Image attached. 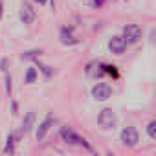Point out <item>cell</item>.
I'll list each match as a JSON object with an SVG mask.
<instances>
[{"label":"cell","mask_w":156,"mask_h":156,"mask_svg":"<svg viewBox=\"0 0 156 156\" xmlns=\"http://www.w3.org/2000/svg\"><path fill=\"white\" fill-rule=\"evenodd\" d=\"M2 15H4V2L0 0V19H2Z\"/></svg>","instance_id":"obj_23"},{"label":"cell","mask_w":156,"mask_h":156,"mask_svg":"<svg viewBox=\"0 0 156 156\" xmlns=\"http://www.w3.org/2000/svg\"><path fill=\"white\" fill-rule=\"evenodd\" d=\"M127 41L123 39V35H114V37H110V41H108V50H110V53H114V55H123L125 53V50H127Z\"/></svg>","instance_id":"obj_8"},{"label":"cell","mask_w":156,"mask_h":156,"mask_svg":"<svg viewBox=\"0 0 156 156\" xmlns=\"http://www.w3.org/2000/svg\"><path fill=\"white\" fill-rule=\"evenodd\" d=\"M59 41H61V44H64V46H73V44H79V39H77L75 35H73V28L70 26H62L61 30H59Z\"/></svg>","instance_id":"obj_9"},{"label":"cell","mask_w":156,"mask_h":156,"mask_svg":"<svg viewBox=\"0 0 156 156\" xmlns=\"http://www.w3.org/2000/svg\"><path fill=\"white\" fill-rule=\"evenodd\" d=\"M85 72H87L88 77H94V79H101V77L107 75L105 62H101V61H92V62H88L87 68H85Z\"/></svg>","instance_id":"obj_6"},{"label":"cell","mask_w":156,"mask_h":156,"mask_svg":"<svg viewBox=\"0 0 156 156\" xmlns=\"http://www.w3.org/2000/svg\"><path fill=\"white\" fill-rule=\"evenodd\" d=\"M90 94L96 101H108L112 98V87L108 83H96L92 87Z\"/></svg>","instance_id":"obj_5"},{"label":"cell","mask_w":156,"mask_h":156,"mask_svg":"<svg viewBox=\"0 0 156 156\" xmlns=\"http://www.w3.org/2000/svg\"><path fill=\"white\" fill-rule=\"evenodd\" d=\"M145 130H147V136H149L152 141H156V119L149 121L147 127H145Z\"/></svg>","instance_id":"obj_16"},{"label":"cell","mask_w":156,"mask_h":156,"mask_svg":"<svg viewBox=\"0 0 156 156\" xmlns=\"http://www.w3.org/2000/svg\"><path fill=\"white\" fill-rule=\"evenodd\" d=\"M53 125V116L51 114H48L41 123H39V127H37V132H35V138L39 140V141H42L44 138H46V134H48V130H50V127Z\"/></svg>","instance_id":"obj_10"},{"label":"cell","mask_w":156,"mask_h":156,"mask_svg":"<svg viewBox=\"0 0 156 156\" xmlns=\"http://www.w3.org/2000/svg\"><path fill=\"white\" fill-rule=\"evenodd\" d=\"M37 77H39V70L35 66H30L24 73V85H33L37 81Z\"/></svg>","instance_id":"obj_13"},{"label":"cell","mask_w":156,"mask_h":156,"mask_svg":"<svg viewBox=\"0 0 156 156\" xmlns=\"http://www.w3.org/2000/svg\"><path fill=\"white\" fill-rule=\"evenodd\" d=\"M11 114H13V116L19 114V103H17V101H11Z\"/></svg>","instance_id":"obj_21"},{"label":"cell","mask_w":156,"mask_h":156,"mask_svg":"<svg viewBox=\"0 0 156 156\" xmlns=\"http://www.w3.org/2000/svg\"><path fill=\"white\" fill-rule=\"evenodd\" d=\"M19 17H20V20H22V24L31 26V24L35 22V19H37V13H35L33 6H31L30 2H22L20 11H19Z\"/></svg>","instance_id":"obj_7"},{"label":"cell","mask_w":156,"mask_h":156,"mask_svg":"<svg viewBox=\"0 0 156 156\" xmlns=\"http://www.w3.org/2000/svg\"><path fill=\"white\" fill-rule=\"evenodd\" d=\"M35 4H39V6H46L48 4V0H33Z\"/></svg>","instance_id":"obj_22"},{"label":"cell","mask_w":156,"mask_h":156,"mask_svg":"<svg viewBox=\"0 0 156 156\" xmlns=\"http://www.w3.org/2000/svg\"><path fill=\"white\" fill-rule=\"evenodd\" d=\"M41 55H42V50H28V51L20 53V59L22 61H37Z\"/></svg>","instance_id":"obj_14"},{"label":"cell","mask_w":156,"mask_h":156,"mask_svg":"<svg viewBox=\"0 0 156 156\" xmlns=\"http://www.w3.org/2000/svg\"><path fill=\"white\" fill-rule=\"evenodd\" d=\"M19 140L15 136V132H9L8 138H6V145H4V152L6 154H15V147H17Z\"/></svg>","instance_id":"obj_12"},{"label":"cell","mask_w":156,"mask_h":156,"mask_svg":"<svg viewBox=\"0 0 156 156\" xmlns=\"http://www.w3.org/2000/svg\"><path fill=\"white\" fill-rule=\"evenodd\" d=\"M151 37H152V42H156V30H152V33H151Z\"/></svg>","instance_id":"obj_24"},{"label":"cell","mask_w":156,"mask_h":156,"mask_svg":"<svg viewBox=\"0 0 156 156\" xmlns=\"http://www.w3.org/2000/svg\"><path fill=\"white\" fill-rule=\"evenodd\" d=\"M121 35H123V39L127 41L129 46L138 44L141 41V28L138 24H127V26H123V33Z\"/></svg>","instance_id":"obj_4"},{"label":"cell","mask_w":156,"mask_h":156,"mask_svg":"<svg viewBox=\"0 0 156 156\" xmlns=\"http://www.w3.org/2000/svg\"><path fill=\"white\" fill-rule=\"evenodd\" d=\"M119 140H121V143H123L125 147L132 149V147H136V145L140 143V134H138V130H136L132 125H127V127L121 129Z\"/></svg>","instance_id":"obj_3"},{"label":"cell","mask_w":156,"mask_h":156,"mask_svg":"<svg viewBox=\"0 0 156 156\" xmlns=\"http://www.w3.org/2000/svg\"><path fill=\"white\" fill-rule=\"evenodd\" d=\"M90 8H94V9H101L105 4H107V0H88V2H87Z\"/></svg>","instance_id":"obj_18"},{"label":"cell","mask_w":156,"mask_h":156,"mask_svg":"<svg viewBox=\"0 0 156 156\" xmlns=\"http://www.w3.org/2000/svg\"><path fill=\"white\" fill-rule=\"evenodd\" d=\"M59 138H61L64 143H68V145H83V147H87V149H92L90 143H88L83 136H79L72 127H68V125H64V127L59 129Z\"/></svg>","instance_id":"obj_1"},{"label":"cell","mask_w":156,"mask_h":156,"mask_svg":"<svg viewBox=\"0 0 156 156\" xmlns=\"http://www.w3.org/2000/svg\"><path fill=\"white\" fill-rule=\"evenodd\" d=\"M35 119H37V118H35V112H33V110H30V112L24 116V119H22V127H20L24 134H28V132L33 130V127H35Z\"/></svg>","instance_id":"obj_11"},{"label":"cell","mask_w":156,"mask_h":156,"mask_svg":"<svg viewBox=\"0 0 156 156\" xmlns=\"http://www.w3.org/2000/svg\"><path fill=\"white\" fill-rule=\"evenodd\" d=\"M35 64L39 66V72H41V73H42V75L46 77V79H50V77L53 75V70H51V66H48V64H44V62H41L39 59L35 61Z\"/></svg>","instance_id":"obj_15"},{"label":"cell","mask_w":156,"mask_h":156,"mask_svg":"<svg viewBox=\"0 0 156 156\" xmlns=\"http://www.w3.org/2000/svg\"><path fill=\"white\" fill-rule=\"evenodd\" d=\"M8 66H9V59H8V57H4L2 61H0V70L6 73V72H8Z\"/></svg>","instance_id":"obj_20"},{"label":"cell","mask_w":156,"mask_h":156,"mask_svg":"<svg viewBox=\"0 0 156 156\" xmlns=\"http://www.w3.org/2000/svg\"><path fill=\"white\" fill-rule=\"evenodd\" d=\"M98 125L103 129V130H112L116 125H118V116L112 108H103L98 116Z\"/></svg>","instance_id":"obj_2"},{"label":"cell","mask_w":156,"mask_h":156,"mask_svg":"<svg viewBox=\"0 0 156 156\" xmlns=\"http://www.w3.org/2000/svg\"><path fill=\"white\" fill-rule=\"evenodd\" d=\"M11 90H13V77H11V73L6 72V92L11 94Z\"/></svg>","instance_id":"obj_19"},{"label":"cell","mask_w":156,"mask_h":156,"mask_svg":"<svg viewBox=\"0 0 156 156\" xmlns=\"http://www.w3.org/2000/svg\"><path fill=\"white\" fill-rule=\"evenodd\" d=\"M105 70H107V75H110L112 79H118V77H119L118 66H114V64H105Z\"/></svg>","instance_id":"obj_17"}]
</instances>
